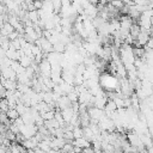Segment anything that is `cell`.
<instances>
[{"instance_id": "cell-1", "label": "cell", "mask_w": 153, "mask_h": 153, "mask_svg": "<svg viewBox=\"0 0 153 153\" xmlns=\"http://www.w3.org/2000/svg\"><path fill=\"white\" fill-rule=\"evenodd\" d=\"M72 145H73L74 147H79V148H81V149H84V148H86V147H90V146H91V145H90V142H88L85 137L74 139V140H73V142H72Z\"/></svg>"}, {"instance_id": "cell-2", "label": "cell", "mask_w": 153, "mask_h": 153, "mask_svg": "<svg viewBox=\"0 0 153 153\" xmlns=\"http://www.w3.org/2000/svg\"><path fill=\"white\" fill-rule=\"evenodd\" d=\"M6 115H7V118H8L11 122H13L16 118L19 117V114H18V111H17L16 109H8V110L6 111Z\"/></svg>"}, {"instance_id": "cell-3", "label": "cell", "mask_w": 153, "mask_h": 153, "mask_svg": "<svg viewBox=\"0 0 153 153\" xmlns=\"http://www.w3.org/2000/svg\"><path fill=\"white\" fill-rule=\"evenodd\" d=\"M49 142L50 141H41V142H38L37 143V148L38 149H41L42 152H44V153H47V152H49L50 151V146H49Z\"/></svg>"}, {"instance_id": "cell-4", "label": "cell", "mask_w": 153, "mask_h": 153, "mask_svg": "<svg viewBox=\"0 0 153 153\" xmlns=\"http://www.w3.org/2000/svg\"><path fill=\"white\" fill-rule=\"evenodd\" d=\"M8 109H10V106H8V100H7L6 98H0V111L6 112Z\"/></svg>"}, {"instance_id": "cell-5", "label": "cell", "mask_w": 153, "mask_h": 153, "mask_svg": "<svg viewBox=\"0 0 153 153\" xmlns=\"http://www.w3.org/2000/svg\"><path fill=\"white\" fill-rule=\"evenodd\" d=\"M72 133H73V137L74 139L82 137V129H81V127H74L73 130H72Z\"/></svg>"}]
</instances>
